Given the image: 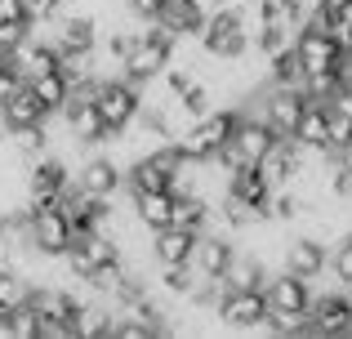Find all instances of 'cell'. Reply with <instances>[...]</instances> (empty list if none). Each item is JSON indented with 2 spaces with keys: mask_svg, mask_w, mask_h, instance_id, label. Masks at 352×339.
<instances>
[{
  "mask_svg": "<svg viewBox=\"0 0 352 339\" xmlns=\"http://www.w3.org/2000/svg\"><path fill=\"white\" fill-rule=\"evenodd\" d=\"M103 27L94 14H58V32H54V50H98Z\"/></svg>",
  "mask_w": 352,
  "mask_h": 339,
  "instance_id": "5bb4252c",
  "label": "cell"
},
{
  "mask_svg": "<svg viewBox=\"0 0 352 339\" xmlns=\"http://www.w3.org/2000/svg\"><path fill=\"white\" fill-rule=\"evenodd\" d=\"M0 23H27L23 0H0Z\"/></svg>",
  "mask_w": 352,
  "mask_h": 339,
  "instance_id": "603a6c76",
  "label": "cell"
},
{
  "mask_svg": "<svg viewBox=\"0 0 352 339\" xmlns=\"http://www.w3.org/2000/svg\"><path fill=\"white\" fill-rule=\"evenodd\" d=\"M120 259V241L112 232H76V241L67 245V263L76 277H94L98 268Z\"/></svg>",
  "mask_w": 352,
  "mask_h": 339,
  "instance_id": "277c9868",
  "label": "cell"
},
{
  "mask_svg": "<svg viewBox=\"0 0 352 339\" xmlns=\"http://www.w3.org/2000/svg\"><path fill=\"white\" fill-rule=\"evenodd\" d=\"M348 143H352V134H348Z\"/></svg>",
  "mask_w": 352,
  "mask_h": 339,
  "instance_id": "83f0119b",
  "label": "cell"
},
{
  "mask_svg": "<svg viewBox=\"0 0 352 339\" xmlns=\"http://www.w3.org/2000/svg\"><path fill=\"white\" fill-rule=\"evenodd\" d=\"M344 14H348V18H352V5H348V9H344Z\"/></svg>",
  "mask_w": 352,
  "mask_h": 339,
  "instance_id": "4316f807",
  "label": "cell"
},
{
  "mask_svg": "<svg viewBox=\"0 0 352 339\" xmlns=\"http://www.w3.org/2000/svg\"><path fill=\"white\" fill-rule=\"evenodd\" d=\"M32 241L41 254H67V245L76 241V223L63 206H45L32 215Z\"/></svg>",
  "mask_w": 352,
  "mask_h": 339,
  "instance_id": "52a82bcc",
  "label": "cell"
},
{
  "mask_svg": "<svg viewBox=\"0 0 352 339\" xmlns=\"http://www.w3.org/2000/svg\"><path fill=\"white\" fill-rule=\"evenodd\" d=\"M285 268L308 277V281H317L321 272L330 268V245L312 232H290V241H285Z\"/></svg>",
  "mask_w": 352,
  "mask_h": 339,
  "instance_id": "30bf717a",
  "label": "cell"
},
{
  "mask_svg": "<svg viewBox=\"0 0 352 339\" xmlns=\"http://www.w3.org/2000/svg\"><path fill=\"white\" fill-rule=\"evenodd\" d=\"M76 183L85 192H94V197H103V201H112L125 192V166H120L116 157H107V152H89L85 161L76 166Z\"/></svg>",
  "mask_w": 352,
  "mask_h": 339,
  "instance_id": "8992f818",
  "label": "cell"
},
{
  "mask_svg": "<svg viewBox=\"0 0 352 339\" xmlns=\"http://www.w3.org/2000/svg\"><path fill=\"white\" fill-rule=\"evenodd\" d=\"M228 192H232V197H241V201H254V206H267V197H272V183L263 179V170H258V166H241V170H232Z\"/></svg>",
  "mask_w": 352,
  "mask_h": 339,
  "instance_id": "e0dca14e",
  "label": "cell"
},
{
  "mask_svg": "<svg viewBox=\"0 0 352 339\" xmlns=\"http://www.w3.org/2000/svg\"><path fill=\"white\" fill-rule=\"evenodd\" d=\"M161 5H165V0H129V9H134L138 18H156V14H161Z\"/></svg>",
  "mask_w": 352,
  "mask_h": 339,
  "instance_id": "d4e9b609",
  "label": "cell"
},
{
  "mask_svg": "<svg viewBox=\"0 0 352 339\" xmlns=\"http://www.w3.org/2000/svg\"><path fill=\"white\" fill-rule=\"evenodd\" d=\"M197 237L201 232H188V228H156L152 232V259L156 268H174V263H192L197 254Z\"/></svg>",
  "mask_w": 352,
  "mask_h": 339,
  "instance_id": "7c38bea8",
  "label": "cell"
},
{
  "mask_svg": "<svg viewBox=\"0 0 352 339\" xmlns=\"http://www.w3.org/2000/svg\"><path fill=\"white\" fill-rule=\"evenodd\" d=\"M23 85H27V80L18 76L14 67H9V58H0V103H9V98H14Z\"/></svg>",
  "mask_w": 352,
  "mask_h": 339,
  "instance_id": "7402d4cb",
  "label": "cell"
},
{
  "mask_svg": "<svg viewBox=\"0 0 352 339\" xmlns=\"http://www.w3.org/2000/svg\"><path fill=\"white\" fill-rule=\"evenodd\" d=\"M156 18H161L170 32H179V36H183V32H197V36H201V27H206V14H201L192 0H165Z\"/></svg>",
  "mask_w": 352,
  "mask_h": 339,
  "instance_id": "ac0fdd59",
  "label": "cell"
},
{
  "mask_svg": "<svg viewBox=\"0 0 352 339\" xmlns=\"http://www.w3.org/2000/svg\"><path fill=\"white\" fill-rule=\"evenodd\" d=\"M330 272H335L339 286H348V290H352V232L335 245V250H330Z\"/></svg>",
  "mask_w": 352,
  "mask_h": 339,
  "instance_id": "44dd1931",
  "label": "cell"
},
{
  "mask_svg": "<svg viewBox=\"0 0 352 339\" xmlns=\"http://www.w3.org/2000/svg\"><path fill=\"white\" fill-rule=\"evenodd\" d=\"M0 335L9 339H41V313H36L32 304L14 308V313H5V326H0Z\"/></svg>",
  "mask_w": 352,
  "mask_h": 339,
  "instance_id": "ffe728a7",
  "label": "cell"
},
{
  "mask_svg": "<svg viewBox=\"0 0 352 339\" xmlns=\"http://www.w3.org/2000/svg\"><path fill=\"white\" fill-rule=\"evenodd\" d=\"M348 5H352V0H321V9H326V14H344Z\"/></svg>",
  "mask_w": 352,
  "mask_h": 339,
  "instance_id": "484cf974",
  "label": "cell"
},
{
  "mask_svg": "<svg viewBox=\"0 0 352 339\" xmlns=\"http://www.w3.org/2000/svg\"><path fill=\"white\" fill-rule=\"evenodd\" d=\"M308 317H312V339L326 335H352V290L348 286H335V290H312V304H308Z\"/></svg>",
  "mask_w": 352,
  "mask_h": 339,
  "instance_id": "3957f363",
  "label": "cell"
},
{
  "mask_svg": "<svg viewBox=\"0 0 352 339\" xmlns=\"http://www.w3.org/2000/svg\"><path fill=\"white\" fill-rule=\"evenodd\" d=\"M263 295H267V308H272V313H308L312 281L299 277V272H290V268H276L272 277H267Z\"/></svg>",
  "mask_w": 352,
  "mask_h": 339,
  "instance_id": "9c48e42d",
  "label": "cell"
},
{
  "mask_svg": "<svg viewBox=\"0 0 352 339\" xmlns=\"http://www.w3.org/2000/svg\"><path fill=\"white\" fill-rule=\"evenodd\" d=\"M281 139V134L272 130V125L263 121V116H254V112H245L241 107V116H236V130H232V139H228V148L219 152V161H223L228 170H241V166H258V161L272 152V143Z\"/></svg>",
  "mask_w": 352,
  "mask_h": 339,
  "instance_id": "6da1fadb",
  "label": "cell"
},
{
  "mask_svg": "<svg viewBox=\"0 0 352 339\" xmlns=\"http://www.w3.org/2000/svg\"><path fill=\"white\" fill-rule=\"evenodd\" d=\"M32 89H36V98H41L50 112H63V107L72 103V80L63 76V67H58V72H50V76H36V80H32Z\"/></svg>",
  "mask_w": 352,
  "mask_h": 339,
  "instance_id": "d6986e66",
  "label": "cell"
},
{
  "mask_svg": "<svg viewBox=\"0 0 352 339\" xmlns=\"http://www.w3.org/2000/svg\"><path fill=\"white\" fill-rule=\"evenodd\" d=\"M134 210H138V219H143L147 228H170V219H174V192L170 188H161V192H138L134 197Z\"/></svg>",
  "mask_w": 352,
  "mask_h": 339,
  "instance_id": "2e32d148",
  "label": "cell"
},
{
  "mask_svg": "<svg viewBox=\"0 0 352 339\" xmlns=\"http://www.w3.org/2000/svg\"><path fill=\"white\" fill-rule=\"evenodd\" d=\"M236 254V237L228 232V228H206V232L197 237V254H192V268L201 272V277H223L228 259Z\"/></svg>",
  "mask_w": 352,
  "mask_h": 339,
  "instance_id": "8fae6325",
  "label": "cell"
},
{
  "mask_svg": "<svg viewBox=\"0 0 352 339\" xmlns=\"http://www.w3.org/2000/svg\"><path fill=\"white\" fill-rule=\"evenodd\" d=\"M330 107H335V112H344L348 121H352V85H348V80H344V85L335 89V98H330Z\"/></svg>",
  "mask_w": 352,
  "mask_h": 339,
  "instance_id": "cb8c5ba5",
  "label": "cell"
},
{
  "mask_svg": "<svg viewBox=\"0 0 352 339\" xmlns=\"http://www.w3.org/2000/svg\"><path fill=\"white\" fill-rule=\"evenodd\" d=\"M263 317H267L263 290H228L223 304H219V326H228V331H236V335H250Z\"/></svg>",
  "mask_w": 352,
  "mask_h": 339,
  "instance_id": "ba28073f",
  "label": "cell"
},
{
  "mask_svg": "<svg viewBox=\"0 0 352 339\" xmlns=\"http://www.w3.org/2000/svg\"><path fill=\"white\" fill-rule=\"evenodd\" d=\"M294 54H299L308 76H330V72H339V63H344V50L335 45V36H330L326 27H303L299 41H294Z\"/></svg>",
  "mask_w": 352,
  "mask_h": 339,
  "instance_id": "5b68a950",
  "label": "cell"
},
{
  "mask_svg": "<svg viewBox=\"0 0 352 339\" xmlns=\"http://www.w3.org/2000/svg\"><path fill=\"white\" fill-rule=\"evenodd\" d=\"M45 116H50V107L36 98L32 85H23L9 103H0V125L5 130H27V125H45Z\"/></svg>",
  "mask_w": 352,
  "mask_h": 339,
  "instance_id": "9a60e30c",
  "label": "cell"
},
{
  "mask_svg": "<svg viewBox=\"0 0 352 339\" xmlns=\"http://www.w3.org/2000/svg\"><path fill=\"white\" fill-rule=\"evenodd\" d=\"M236 116H241V107H214V112L197 116L192 130L179 139V148L188 152L192 161H219V152L228 148V139H232V130H236Z\"/></svg>",
  "mask_w": 352,
  "mask_h": 339,
  "instance_id": "7a4b0ae2",
  "label": "cell"
},
{
  "mask_svg": "<svg viewBox=\"0 0 352 339\" xmlns=\"http://www.w3.org/2000/svg\"><path fill=\"white\" fill-rule=\"evenodd\" d=\"M272 272L276 268H267L250 245H236V254L228 259V268H223V281H228V290H263Z\"/></svg>",
  "mask_w": 352,
  "mask_h": 339,
  "instance_id": "4fadbf2b",
  "label": "cell"
}]
</instances>
